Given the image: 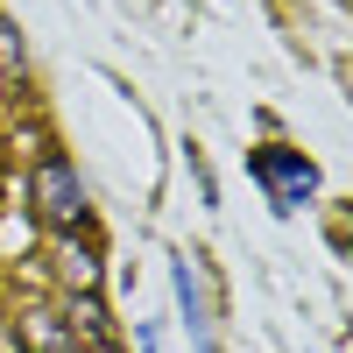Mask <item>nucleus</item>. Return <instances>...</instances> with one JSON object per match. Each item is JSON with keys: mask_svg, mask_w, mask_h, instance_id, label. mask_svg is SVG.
I'll return each instance as SVG.
<instances>
[{"mask_svg": "<svg viewBox=\"0 0 353 353\" xmlns=\"http://www.w3.org/2000/svg\"><path fill=\"white\" fill-rule=\"evenodd\" d=\"M36 212L50 226H85V184H78V170L64 156H50L36 170Z\"/></svg>", "mask_w": 353, "mask_h": 353, "instance_id": "obj_2", "label": "nucleus"}, {"mask_svg": "<svg viewBox=\"0 0 353 353\" xmlns=\"http://www.w3.org/2000/svg\"><path fill=\"white\" fill-rule=\"evenodd\" d=\"M254 176L269 184L276 212H304V205H311V191H318V170H311L297 149H254Z\"/></svg>", "mask_w": 353, "mask_h": 353, "instance_id": "obj_1", "label": "nucleus"}, {"mask_svg": "<svg viewBox=\"0 0 353 353\" xmlns=\"http://www.w3.org/2000/svg\"><path fill=\"white\" fill-rule=\"evenodd\" d=\"M176 304H184V325L198 339V353H212V318H205V290H198V269L176 261Z\"/></svg>", "mask_w": 353, "mask_h": 353, "instance_id": "obj_3", "label": "nucleus"}]
</instances>
